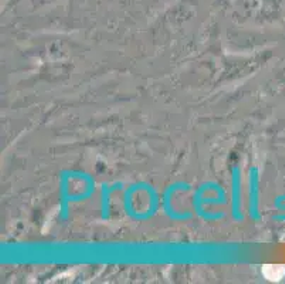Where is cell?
Instances as JSON below:
<instances>
[{
  "label": "cell",
  "mask_w": 285,
  "mask_h": 284,
  "mask_svg": "<svg viewBox=\"0 0 285 284\" xmlns=\"http://www.w3.org/2000/svg\"><path fill=\"white\" fill-rule=\"evenodd\" d=\"M285 273V266H267L264 270V274L270 280H280Z\"/></svg>",
  "instance_id": "1"
}]
</instances>
